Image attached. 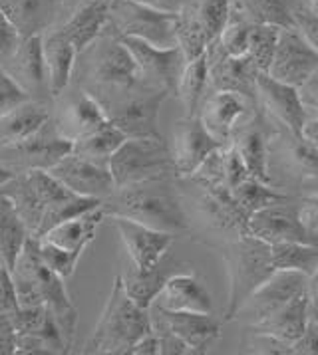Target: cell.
Wrapping results in <instances>:
<instances>
[{
  "instance_id": "obj_36",
  "label": "cell",
  "mask_w": 318,
  "mask_h": 355,
  "mask_svg": "<svg viewBox=\"0 0 318 355\" xmlns=\"http://www.w3.org/2000/svg\"><path fill=\"white\" fill-rule=\"evenodd\" d=\"M28 239V228L22 223L20 214L16 213L12 200L0 193V258L8 270L15 266L16 258Z\"/></svg>"
},
{
  "instance_id": "obj_4",
  "label": "cell",
  "mask_w": 318,
  "mask_h": 355,
  "mask_svg": "<svg viewBox=\"0 0 318 355\" xmlns=\"http://www.w3.org/2000/svg\"><path fill=\"white\" fill-rule=\"evenodd\" d=\"M151 331L149 308L137 306L126 294L119 276L112 286L110 298L103 306L92 338L82 354L86 355H130L135 341Z\"/></svg>"
},
{
  "instance_id": "obj_50",
  "label": "cell",
  "mask_w": 318,
  "mask_h": 355,
  "mask_svg": "<svg viewBox=\"0 0 318 355\" xmlns=\"http://www.w3.org/2000/svg\"><path fill=\"white\" fill-rule=\"evenodd\" d=\"M16 327L10 313L0 312V355H15Z\"/></svg>"
},
{
  "instance_id": "obj_8",
  "label": "cell",
  "mask_w": 318,
  "mask_h": 355,
  "mask_svg": "<svg viewBox=\"0 0 318 355\" xmlns=\"http://www.w3.org/2000/svg\"><path fill=\"white\" fill-rule=\"evenodd\" d=\"M108 169L116 187L177 179L169 145L163 137H126L110 157Z\"/></svg>"
},
{
  "instance_id": "obj_29",
  "label": "cell",
  "mask_w": 318,
  "mask_h": 355,
  "mask_svg": "<svg viewBox=\"0 0 318 355\" xmlns=\"http://www.w3.org/2000/svg\"><path fill=\"white\" fill-rule=\"evenodd\" d=\"M0 10L20 38L42 36L58 22L56 0H0Z\"/></svg>"
},
{
  "instance_id": "obj_40",
  "label": "cell",
  "mask_w": 318,
  "mask_h": 355,
  "mask_svg": "<svg viewBox=\"0 0 318 355\" xmlns=\"http://www.w3.org/2000/svg\"><path fill=\"white\" fill-rule=\"evenodd\" d=\"M276 270H296L310 276L318 266V242H276L271 244Z\"/></svg>"
},
{
  "instance_id": "obj_11",
  "label": "cell",
  "mask_w": 318,
  "mask_h": 355,
  "mask_svg": "<svg viewBox=\"0 0 318 355\" xmlns=\"http://www.w3.org/2000/svg\"><path fill=\"white\" fill-rule=\"evenodd\" d=\"M0 193L12 200L16 213L20 214L22 223L28 228L30 236H36L46 209L62 197L70 195L72 191L62 185L58 179H54L48 171L36 169L12 175L2 185Z\"/></svg>"
},
{
  "instance_id": "obj_25",
  "label": "cell",
  "mask_w": 318,
  "mask_h": 355,
  "mask_svg": "<svg viewBox=\"0 0 318 355\" xmlns=\"http://www.w3.org/2000/svg\"><path fill=\"white\" fill-rule=\"evenodd\" d=\"M257 105L262 114H269L278 125L287 128L292 133H303L306 121V107H304L299 87L283 84L269 73H257Z\"/></svg>"
},
{
  "instance_id": "obj_39",
  "label": "cell",
  "mask_w": 318,
  "mask_h": 355,
  "mask_svg": "<svg viewBox=\"0 0 318 355\" xmlns=\"http://www.w3.org/2000/svg\"><path fill=\"white\" fill-rule=\"evenodd\" d=\"M278 145H283L285 159L296 173H301L306 179H318V147L310 143L303 133H292L287 128L283 131H275L271 135Z\"/></svg>"
},
{
  "instance_id": "obj_55",
  "label": "cell",
  "mask_w": 318,
  "mask_h": 355,
  "mask_svg": "<svg viewBox=\"0 0 318 355\" xmlns=\"http://www.w3.org/2000/svg\"><path fill=\"white\" fill-rule=\"evenodd\" d=\"M90 2H94V0H56V6H58V22H56V26H60L66 18H70L76 10L84 8Z\"/></svg>"
},
{
  "instance_id": "obj_46",
  "label": "cell",
  "mask_w": 318,
  "mask_h": 355,
  "mask_svg": "<svg viewBox=\"0 0 318 355\" xmlns=\"http://www.w3.org/2000/svg\"><path fill=\"white\" fill-rule=\"evenodd\" d=\"M292 18H294V28L301 32L306 42L310 44L318 52V12L308 6H292Z\"/></svg>"
},
{
  "instance_id": "obj_61",
  "label": "cell",
  "mask_w": 318,
  "mask_h": 355,
  "mask_svg": "<svg viewBox=\"0 0 318 355\" xmlns=\"http://www.w3.org/2000/svg\"><path fill=\"white\" fill-rule=\"evenodd\" d=\"M0 266H4V264H2V258H0Z\"/></svg>"
},
{
  "instance_id": "obj_43",
  "label": "cell",
  "mask_w": 318,
  "mask_h": 355,
  "mask_svg": "<svg viewBox=\"0 0 318 355\" xmlns=\"http://www.w3.org/2000/svg\"><path fill=\"white\" fill-rule=\"evenodd\" d=\"M251 26L253 24L245 22L243 18L229 15V20H227L225 28L221 30V34H219L217 38L219 48L227 56H246V52H249V38H251Z\"/></svg>"
},
{
  "instance_id": "obj_47",
  "label": "cell",
  "mask_w": 318,
  "mask_h": 355,
  "mask_svg": "<svg viewBox=\"0 0 318 355\" xmlns=\"http://www.w3.org/2000/svg\"><path fill=\"white\" fill-rule=\"evenodd\" d=\"M151 329L158 338L159 355H193L187 343L181 338H177L171 329H167L161 324H156V322H151Z\"/></svg>"
},
{
  "instance_id": "obj_3",
  "label": "cell",
  "mask_w": 318,
  "mask_h": 355,
  "mask_svg": "<svg viewBox=\"0 0 318 355\" xmlns=\"http://www.w3.org/2000/svg\"><path fill=\"white\" fill-rule=\"evenodd\" d=\"M98 101L106 119L126 137H161L159 110L169 96L161 89L142 84L137 78L130 84L82 87Z\"/></svg>"
},
{
  "instance_id": "obj_20",
  "label": "cell",
  "mask_w": 318,
  "mask_h": 355,
  "mask_svg": "<svg viewBox=\"0 0 318 355\" xmlns=\"http://www.w3.org/2000/svg\"><path fill=\"white\" fill-rule=\"evenodd\" d=\"M0 68L24 89V94L30 100L52 107L54 100H52L50 89H48L40 36L20 38V42L16 44L12 54L0 64Z\"/></svg>"
},
{
  "instance_id": "obj_24",
  "label": "cell",
  "mask_w": 318,
  "mask_h": 355,
  "mask_svg": "<svg viewBox=\"0 0 318 355\" xmlns=\"http://www.w3.org/2000/svg\"><path fill=\"white\" fill-rule=\"evenodd\" d=\"M106 220L116 228V232L124 242V248L128 252L130 264L137 270L153 268L165 256V252H169L175 241V236L169 232H161V230L145 227L122 216H108Z\"/></svg>"
},
{
  "instance_id": "obj_2",
  "label": "cell",
  "mask_w": 318,
  "mask_h": 355,
  "mask_svg": "<svg viewBox=\"0 0 318 355\" xmlns=\"http://www.w3.org/2000/svg\"><path fill=\"white\" fill-rule=\"evenodd\" d=\"M10 278L15 284L18 306H46L56 320L60 334L70 349L78 327V310L68 296L64 284L66 280L42 264L38 254V241L34 236H30L16 258L15 266L10 268Z\"/></svg>"
},
{
  "instance_id": "obj_32",
  "label": "cell",
  "mask_w": 318,
  "mask_h": 355,
  "mask_svg": "<svg viewBox=\"0 0 318 355\" xmlns=\"http://www.w3.org/2000/svg\"><path fill=\"white\" fill-rule=\"evenodd\" d=\"M308 318H310L308 296H306V290H303L301 294H296L285 306H281L278 310L269 313L260 322L251 324L249 329H257V331L271 334V336H275L276 340L292 345L294 341L303 336L304 327L308 324Z\"/></svg>"
},
{
  "instance_id": "obj_56",
  "label": "cell",
  "mask_w": 318,
  "mask_h": 355,
  "mask_svg": "<svg viewBox=\"0 0 318 355\" xmlns=\"http://www.w3.org/2000/svg\"><path fill=\"white\" fill-rule=\"evenodd\" d=\"M135 2L161 10V12H171V15H177L185 4V0H135Z\"/></svg>"
},
{
  "instance_id": "obj_33",
  "label": "cell",
  "mask_w": 318,
  "mask_h": 355,
  "mask_svg": "<svg viewBox=\"0 0 318 355\" xmlns=\"http://www.w3.org/2000/svg\"><path fill=\"white\" fill-rule=\"evenodd\" d=\"M108 8H110V0H94L84 8L76 10L70 18H66L60 26L54 28L62 30V34L72 44L74 50L80 52L106 30Z\"/></svg>"
},
{
  "instance_id": "obj_10",
  "label": "cell",
  "mask_w": 318,
  "mask_h": 355,
  "mask_svg": "<svg viewBox=\"0 0 318 355\" xmlns=\"http://www.w3.org/2000/svg\"><path fill=\"white\" fill-rule=\"evenodd\" d=\"M231 15V0H185L177 12V46L185 62L201 56L217 40Z\"/></svg>"
},
{
  "instance_id": "obj_7",
  "label": "cell",
  "mask_w": 318,
  "mask_h": 355,
  "mask_svg": "<svg viewBox=\"0 0 318 355\" xmlns=\"http://www.w3.org/2000/svg\"><path fill=\"white\" fill-rule=\"evenodd\" d=\"M135 80V64L122 38L106 28L96 40L76 52L72 82L80 87L130 84Z\"/></svg>"
},
{
  "instance_id": "obj_17",
  "label": "cell",
  "mask_w": 318,
  "mask_h": 355,
  "mask_svg": "<svg viewBox=\"0 0 318 355\" xmlns=\"http://www.w3.org/2000/svg\"><path fill=\"white\" fill-rule=\"evenodd\" d=\"M50 119L68 141H76L108 121L98 101L74 82L52 101Z\"/></svg>"
},
{
  "instance_id": "obj_19",
  "label": "cell",
  "mask_w": 318,
  "mask_h": 355,
  "mask_svg": "<svg viewBox=\"0 0 318 355\" xmlns=\"http://www.w3.org/2000/svg\"><path fill=\"white\" fill-rule=\"evenodd\" d=\"M259 112V105L246 100L245 96L235 92H209L203 98L197 117L201 119L205 129L217 139L227 145L231 141L235 129L243 121Z\"/></svg>"
},
{
  "instance_id": "obj_53",
  "label": "cell",
  "mask_w": 318,
  "mask_h": 355,
  "mask_svg": "<svg viewBox=\"0 0 318 355\" xmlns=\"http://www.w3.org/2000/svg\"><path fill=\"white\" fill-rule=\"evenodd\" d=\"M299 94H301L304 107H310V110L318 112V70L315 71V76L303 87H299Z\"/></svg>"
},
{
  "instance_id": "obj_59",
  "label": "cell",
  "mask_w": 318,
  "mask_h": 355,
  "mask_svg": "<svg viewBox=\"0 0 318 355\" xmlns=\"http://www.w3.org/2000/svg\"><path fill=\"white\" fill-rule=\"evenodd\" d=\"M10 177H12V173H8V171L0 167V189H2V185H4V183H6V181L10 179Z\"/></svg>"
},
{
  "instance_id": "obj_54",
  "label": "cell",
  "mask_w": 318,
  "mask_h": 355,
  "mask_svg": "<svg viewBox=\"0 0 318 355\" xmlns=\"http://www.w3.org/2000/svg\"><path fill=\"white\" fill-rule=\"evenodd\" d=\"M130 355H159V343L153 329L149 334H145L142 340L135 341V345L131 347Z\"/></svg>"
},
{
  "instance_id": "obj_48",
  "label": "cell",
  "mask_w": 318,
  "mask_h": 355,
  "mask_svg": "<svg viewBox=\"0 0 318 355\" xmlns=\"http://www.w3.org/2000/svg\"><path fill=\"white\" fill-rule=\"evenodd\" d=\"M294 355H318V315H310L303 336L292 343Z\"/></svg>"
},
{
  "instance_id": "obj_42",
  "label": "cell",
  "mask_w": 318,
  "mask_h": 355,
  "mask_svg": "<svg viewBox=\"0 0 318 355\" xmlns=\"http://www.w3.org/2000/svg\"><path fill=\"white\" fill-rule=\"evenodd\" d=\"M278 34H281V28H276V26H265V24H253L251 26L246 56L253 62L257 71L267 73L271 68L276 44H278Z\"/></svg>"
},
{
  "instance_id": "obj_60",
  "label": "cell",
  "mask_w": 318,
  "mask_h": 355,
  "mask_svg": "<svg viewBox=\"0 0 318 355\" xmlns=\"http://www.w3.org/2000/svg\"><path fill=\"white\" fill-rule=\"evenodd\" d=\"M308 8H312V10L318 12V0H308Z\"/></svg>"
},
{
  "instance_id": "obj_14",
  "label": "cell",
  "mask_w": 318,
  "mask_h": 355,
  "mask_svg": "<svg viewBox=\"0 0 318 355\" xmlns=\"http://www.w3.org/2000/svg\"><path fill=\"white\" fill-rule=\"evenodd\" d=\"M191 185L197 189V197L193 200L195 213L209 230L223 234V242L231 241L239 234H246V216L233 199L231 189L215 183H203L187 177Z\"/></svg>"
},
{
  "instance_id": "obj_58",
  "label": "cell",
  "mask_w": 318,
  "mask_h": 355,
  "mask_svg": "<svg viewBox=\"0 0 318 355\" xmlns=\"http://www.w3.org/2000/svg\"><path fill=\"white\" fill-rule=\"evenodd\" d=\"M303 135L310 143H315L318 147V117H312V119H306L303 125Z\"/></svg>"
},
{
  "instance_id": "obj_21",
  "label": "cell",
  "mask_w": 318,
  "mask_h": 355,
  "mask_svg": "<svg viewBox=\"0 0 318 355\" xmlns=\"http://www.w3.org/2000/svg\"><path fill=\"white\" fill-rule=\"evenodd\" d=\"M207 66H209V92H235L245 96L246 100L257 103V68L249 56H227L217 40L205 50ZM207 92V94H209Z\"/></svg>"
},
{
  "instance_id": "obj_38",
  "label": "cell",
  "mask_w": 318,
  "mask_h": 355,
  "mask_svg": "<svg viewBox=\"0 0 318 355\" xmlns=\"http://www.w3.org/2000/svg\"><path fill=\"white\" fill-rule=\"evenodd\" d=\"M124 139H126V135L117 128H114L110 121H106L98 129H94V131H90V133L72 141L70 151L108 167L110 157L116 153V149L124 143Z\"/></svg>"
},
{
  "instance_id": "obj_30",
  "label": "cell",
  "mask_w": 318,
  "mask_h": 355,
  "mask_svg": "<svg viewBox=\"0 0 318 355\" xmlns=\"http://www.w3.org/2000/svg\"><path fill=\"white\" fill-rule=\"evenodd\" d=\"M40 44H42V60L48 89H50L52 100H56L72 82L76 50L60 28L46 30L40 36Z\"/></svg>"
},
{
  "instance_id": "obj_23",
  "label": "cell",
  "mask_w": 318,
  "mask_h": 355,
  "mask_svg": "<svg viewBox=\"0 0 318 355\" xmlns=\"http://www.w3.org/2000/svg\"><path fill=\"white\" fill-rule=\"evenodd\" d=\"M308 276L296 270H275L262 284L249 296L241 310L237 312V318H246L249 326L257 324L269 313L278 310L285 306L289 300H292L296 294L306 290Z\"/></svg>"
},
{
  "instance_id": "obj_31",
  "label": "cell",
  "mask_w": 318,
  "mask_h": 355,
  "mask_svg": "<svg viewBox=\"0 0 318 355\" xmlns=\"http://www.w3.org/2000/svg\"><path fill=\"white\" fill-rule=\"evenodd\" d=\"M181 266H183V262H179L171 252H165V256L149 270H137V268H133L130 264V268H126L117 276L122 280V286H124L126 294L137 306L149 308L153 304V300L158 298V294L161 292L165 280L174 272L181 270Z\"/></svg>"
},
{
  "instance_id": "obj_44",
  "label": "cell",
  "mask_w": 318,
  "mask_h": 355,
  "mask_svg": "<svg viewBox=\"0 0 318 355\" xmlns=\"http://www.w3.org/2000/svg\"><path fill=\"white\" fill-rule=\"evenodd\" d=\"M243 352L246 354H259V355H294L292 354V345L285 341L276 340L275 336L257 331V329H249L246 336L241 343Z\"/></svg>"
},
{
  "instance_id": "obj_12",
  "label": "cell",
  "mask_w": 318,
  "mask_h": 355,
  "mask_svg": "<svg viewBox=\"0 0 318 355\" xmlns=\"http://www.w3.org/2000/svg\"><path fill=\"white\" fill-rule=\"evenodd\" d=\"M70 149L72 141L62 137L52 119H48L42 128L28 137L0 145V167L12 175L36 169L48 171L66 153H70Z\"/></svg>"
},
{
  "instance_id": "obj_18",
  "label": "cell",
  "mask_w": 318,
  "mask_h": 355,
  "mask_svg": "<svg viewBox=\"0 0 318 355\" xmlns=\"http://www.w3.org/2000/svg\"><path fill=\"white\" fill-rule=\"evenodd\" d=\"M318 70V52L304 40L296 28H285L278 34L275 56L269 76L292 87H303Z\"/></svg>"
},
{
  "instance_id": "obj_49",
  "label": "cell",
  "mask_w": 318,
  "mask_h": 355,
  "mask_svg": "<svg viewBox=\"0 0 318 355\" xmlns=\"http://www.w3.org/2000/svg\"><path fill=\"white\" fill-rule=\"evenodd\" d=\"M16 308H18V302H16L10 270L6 266H0V312L15 313Z\"/></svg>"
},
{
  "instance_id": "obj_15",
  "label": "cell",
  "mask_w": 318,
  "mask_h": 355,
  "mask_svg": "<svg viewBox=\"0 0 318 355\" xmlns=\"http://www.w3.org/2000/svg\"><path fill=\"white\" fill-rule=\"evenodd\" d=\"M246 234L260 241L276 242H318L317 234L304 227L299 214V199L278 200L262 207L246 220Z\"/></svg>"
},
{
  "instance_id": "obj_35",
  "label": "cell",
  "mask_w": 318,
  "mask_h": 355,
  "mask_svg": "<svg viewBox=\"0 0 318 355\" xmlns=\"http://www.w3.org/2000/svg\"><path fill=\"white\" fill-rule=\"evenodd\" d=\"M50 105L30 100L12 112L0 115V145L20 141L38 131L50 119Z\"/></svg>"
},
{
  "instance_id": "obj_16",
  "label": "cell",
  "mask_w": 318,
  "mask_h": 355,
  "mask_svg": "<svg viewBox=\"0 0 318 355\" xmlns=\"http://www.w3.org/2000/svg\"><path fill=\"white\" fill-rule=\"evenodd\" d=\"M167 145L174 159L177 179L191 177L207 157L223 147V143H219L205 129L197 115H183L181 119H177L171 128V139Z\"/></svg>"
},
{
  "instance_id": "obj_41",
  "label": "cell",
  "mask_w": 318,
  "mask_h": 355,
  "mask_svg": "<svg viewBox=\"0 0 318 355\" xmlns=\"http://www.w3.org/2000/svg\"><path fill=\"white\" fill-rule=\"evenodd\" d=\"M231 193L233 199L237 200V205H239V209L246 216V220H249L251 214L257 213L262 207H269V205L278 202V200L290 199V195L278 191L276 187L257 181L253 177H246L245 181H241L235 189H231Z\"/></svg>"
},
{
  "instance_id": "obj_51",
  "label": "cell",
  "mask_w": 318,
  "mask_h": 355,
  "mask_svg": "<svg viewBox=\"0 0 318 355\" xmlns=\"http://www.w3.org/2000/svg\"><path fill=\"white\" fill-rule=\"evenodd\" d=\"M18 42H20V36L16 34L15 28L10 26V22L6 20V16L0 10V64L12 54V50Z\"/></svg>"
},
{
  "instance_id": "obj_6",
  "label": "cell",
  "mask_w": 318,
  "mask_h": 355,
  "mask_svg": "<svg viewBox=\"0 0 318 355\" xmlns=\"http://www.w3.org/2000/svg\"><path fill=\"white\" fill-rule=\"evenodd\" d=\"M103 223L106 214L100 207H96L44 232L40 239H36L44 266L58 274L60 278L68 280L78 266V260L96 239L98 228Z\"/></svg>"
},
{
  "instance_id": "obj_34",
  "label": "cell",
  "mask_w": 318,
  "mask_h": 355,
  "mask_svg": "<svg viewBox=\"0 0 318 355\" xmlns=\"http://www.w3.org/2000/svg\"><path fill=\"white\" fill-rule=\"evenodd\" d=\"M231 15L243 18L249 24L294 28L290 0H231Z\"/></svg>"
},
{
  "instance_id": "obj_28",
  "label": "cell",
  "mask_w": 318,
  "mask_h": 355,
  "mask_svg": "<svg viewBox=\"0 0 318 355\" xmlns=\"http://www.w3.org/2000/svg\"><path fill=\"white\" fill-rule=\"evenodd\" d=\"M159 308L175 312L213 313V300L201 280L193 272H174L153 300Z\"/></svg>"
},
{
  "instance_id": "obj_5",
  "label": "cell",
  "mask_w": 318,
  "mask_h": 355,
  "mask_svg": "<svg viewBox=\"0 0 318 355\" xmlns=\"http://www.w3.org/2000/svg\"><path fill=\"white\" fill-rule=\"evenodd\" d=\"M221 250L229 276V294L223 320L233 322L249 296L276 268L271 256V244L251 234H239L231 241H225L221 244Z\"/></svg>"
},
{
  "instance_id": "obj_1",
  "label": "cell",
  "mask_w": 318,
  "mask_h": 355,
  "mask_svg": "<svg viewBox=\"0 0 318 355\" xmlns=\"http://www.w3.org/2000/svg\"><path fill=\"white\" fill-rule=\"evenodd\" d=\"M175 181L177 179H156L116 187L110 197L101 200L100 209L106 218L122 216L161 232H169L177 239L191 232V225Z\"/></svg>"
},
{
  "instance_id": "obj_9",
  "label": "cell",
  "mask_w": 318,
  "mask_h": 355,
  "mask_svg": "<svg viewBox=\"0 0 318 355\" xmlns=\"http://www.w3.org/2000/svg\"><path fill=\"white\" fill-rule=\"evenodd\" d=\"M106 28L119 38H137L158 48L177 46V15L161 12L135 0H110Z\"/></svg>"
},
{
  "instance_id": "obj_52",
  "label": "cell",
  "mask_w": 318,
  "mask_h": 355,
  "mask_svg": "<svg viewBox=\"0 0 318 355\" xmlns=\"http://www.w3.org/2000/svg\"><path fill=\"white\" fill-rule=\"evenodd\" d=\"M299 214L304 227L310 232H318V195H310V197H303L299 199Z\"/></svg>"
},
{
  "instance_id": "obj_37",
  "label": "cell",
  "mask_w": 318,
  "mask_h": 355,
  "mask_svg": "<svg viewBox=\"0 0 318 355\" xmlns=\"http://www.w3.org/2000/svg\"><path fill=\"white\" fill-rule=\"evenodd\" d=\"M207 92H209V66H207V56L203 52L201 56L185 64L177 82L175 96L181 101L185 115H197Z\"/></svg>"
},
{
  "instance_id": "obj_26",
  "label": "cell",
  "mask_w": 318,
  "mask_h": 355,
  "mask_svg": "<svg viewBox=\"0 0 318 355\" xmlns=\"http://www.w3.org/2000/svg\"><path fill=\"white\" fill-rule=\"evenodd\" d=\"M149 320L171 329L177 338L187 343L193 355L205 354L221 338V322L213 318V313L175 312L151 304Z\"/></svg>"
},
{
  "instance_id": "obj_13",
  "label": "cell",
  "mask_w": 318,
  "mask_h": 355,
  "mask_svg": "<svg viewBox=\"0 0 318 355\" xmlns=\"http://www.w3.org/2000/svg\"><path fill=\"white\" fill-rule=\"evenodd\" d=\"M122 42L128 46L133 58L135 78L153 89H161L167 96H175L179 76L187 64L179 46L158 48L137 38H122Z\"/></svg>"
},
{
  "instance_id": "obj_45",
  "label": "cell",
  "mask_w": 318,
  "mask_h": 355,
  "mask_svg": "<svg viewBox=\"0 0 318 355\" xmlns=\"http://www.w3.org/2000/svg\"><path fill=\"white\" fill-rule=\"evenodd\" d=\"M26 101H30V98L24 94V89L0 68V115L12 112Z\"/></svg>"
},
{
  "instance_id": "obj_27",
  "label": "cell",
  "mask_w": 318,
  "mask_h": 355,
  "mask_svg": "<svg viewBox=\"0 0 318 355\" xmlns=\"http://www.w3.org/2000/svg\"><path fill=\"white\" fill-rule=\"evenodd\" d=\"M229 143L239 151V155L249 171V177L273 185L271 151H269L271 133H269L267 121H265V114L260 110L235 129Z\"/></svg>"
},
{
  "instance_id": "obj_22",
  "label": "cell",
  "mask_w": 318,
  "mask_h": 355,
  "mask_svg": "<svg viewBox=\"0 0 318 355\" xmlns=\"http://www.w3.org/2000/svg\"><path fill=\"white\" fill-rule=\"evenodd\" d=\"M48 173L80 197L103 200L116 189L110 169L106 165L94 163L72 151L62 157L56 165H52Z\"/></svg>"
},
{
  "instance_id": "obj_57",
  "label": "cell",
  "mask_w": 318,
  "mask_h": 355,
  "mask_svg": "<svg viewBox=\"0 0 318 355\" xmlns=\"http://www.w3.org/2000/svg\"><path fill=\"white\" fill-rule=\"evenodd\" d=\"M306 296H308L310 315H318V266L317 270L308 276V282H306Z\"/></svg>"
}]
</instances>
